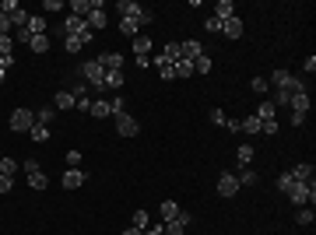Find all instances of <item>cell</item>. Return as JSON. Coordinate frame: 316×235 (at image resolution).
<instances>
[{"label":"cell","instance_id":"cell-1","mask_svg":"<svg viewBox=\"0 0 316 235\" xmlns=\"http://www.w3.org/2000/svg\"><path fill=\"white\" fill-rule=\"evenodd\" d=\"M81 78L88 81L95 92H106V84H102V81H106V70H102L99 60H88V63H81Z\"/></svg>","mask_w":316,"mask_h":235},{"label":"cell","instance_id":"cell-2","mask_svg":"<svg viewBox=\"0 0 316 235\" xmlns=\"http://www.w3.org/2000/svg\"><path fill=\"white\" fill-rule=\"evenodd\" d=\"M288 200L299 204V207H306V204H316V190L313 183H295L292 190H288Z\"/></svg>","mask_w":316,"mask_h":235},{"label":"cell","instance_id":"cell-3","mask_svg":"<svg viewBox=\"0 0 316 235\" xmlns=\"http://www.w3.org/2000/svg\"><path fill=\"white\" fill-rule=\"evenodd\" d=\"M32 126H36V113L32 109H14L11 113V130L14 134H28Z\"/></svg>","mask_w":316,"mask_h":235},{"label":"cell","instance_id":"cell-4","mask_svg":"<svg viewBox=\"0 0 316 235\" xmlns=\"http://www.w3.org/2000/svg\"><path fill=\"white\" fill-rule=\"evenodd\" d=\"M113 119H116V134L119 137H137L141 134V123L130 116V113H119V116H113Z\"/></svg>","mask_w":316,"mask_h":235},{"label":"cell","instance_id":"cell-5","mask_svg":"<svg viewBox=\"0 0 316 235\" xmlns=\"http://www.w3.org/2000/svg\"><path fill=\"white\" fill-rule=\"evenodd\" d=\"M194 225V218L186 214V211H179V218H172V221H162V232L165 235H186V228Z\"/></svg>","mask_w":316,"mask_h":235},{"label":"cell","instance_id":"cell-6","mask_svg":"<svg viewBox=\"0 0 316 235\" xmlns=\"http://www.w3.org/2000/svg\"><path fill=\"white\" fill-rule=\"evenodd\" d=\"M218 193L225 196V200H229V196H236L239 193V179L232 176V172H221V179H218Z\"/></svg>","mask_w":316,"mask_h":235},{"label":"cell","instance_id":"cell-7","mask_svg":"<svg viewBox=\"0 0 316 235\" xmlns=\"http://www.w3.org/2000/svg\"><path fill=\"white\" fill-rule=\"evenodd\" d=\"M242 32H246V28H242V18H229V21H221V35H225V39H242Z\"/></svg>","mask_w":316,"mask_h":235},{"label":"cell","instance_id":"cell-8","mask_svg":"<svg viewBox=\"0 0 316 235\" xmlns=\"http://www.w3.org/2000/svg\"><path fill=\"white\" fill-rule=\"evenodd\" d=\"M179 57H183V60H197V57H204V46H200V39L179 42Z\"/></svg>","mask_w":316,"mask_h":235},{"label":"cell","instance_id":"cell-9","mask_svg":"<svg viewBox=\"0 0 316 235\" xmlns=\"http://www.w3.org/2000/svg\"><path fill=\"white\" fill-rule=\"evenodd\" d=\"M267 84H274L277 92H288V88H292V74H288L285 67H277L274 74H271V81H267ZM288 95H292V92H288Z\"/></svg>","mask_w":316,"mask_h":235},{"label":"cell","instance_id":"cell-10","mask_svg":"<svg viewBox=\"0 0 316 235\" xmlns=\"http://www.w3.org/2000/svg\"><path fill=\"white\" fill-rule=\"evenodd\" d=\"M211 18H218V21L236 18V4H232V0H218V4H215V14H211Z\"/></svg>","mask_w":316,"mask_h":235},{"label":"cell","instance_id":"cell-11","mask_svg":"<svg viewBox=\"0 0 316 235\" xmlns=\"http://www.w3.org/2000/svg\"><path fill=\"white\" fill-rule=\"evenodd\" d=\"M88 25H84V18H78V14H67V21H63V35H81Z\"/></svg>","mask_w":316,"mask_h":235},{"label":"cell","instance_id":"cell-12","mask_svg":"<svg viewBox=\"0 0 316 235\" xmlns=\"http://www.w3.org/2000/svg\"><path fill=\"white\" fill-rule=\"evenodd\" d=\"M25 32H28V35H46V14H28Z\"/></svg>","mask_w":316,"mask_h":235},{"label":"cell","instance_id":"cell-13","mask_svg":"<svg viewBox=\"0 0 316 235\" xmlns=\"http://www.w3.org/2000/svg\"><path fill=\"white\" fill-rule=\"evenodd\" d=\"M60 183H63L67 190H78V186H84V172H81V169H67Z\"/></svg>","mask_w":316,"mask_h":235},{"label":"cell","instance_id":"cell-14","mask_svg":"<svg viewBox=\"0 0 316 235\" xmlns=\"http://www.w3.org/2000/svg\"><path fill=\"white\" fill-rule=\"evenodd\" d=\"M253 116H257L260 123H267V119H277V109H274V102H271V98H264V102L257 105V113H253Z\"/></svg>","mask_w":316,"mask_h":235},{"label":"cell","instance_id":"cell-15","mask_svg":"<svg viewBox=\"0 0 316 235\" xmlns=\"http://www.w3.org/2000/svg\"><path fill=\"white\" fill-rule=\"evenodd\" d=\"M288 105H292V113H299V116H306L313 102H309V95H306V92H302V95H292V98H288Z\"/></svg>","mask_w":316,"mask_h":235},{"label":"cell","instance_id":"cell-16","mask_svg":"<svg viewBox=\"0 0 316 235\" xmlns=\"http://www.w3.org/2000/svg\"><path fill=\"white\" fill-rule=\"evenodd\" d=\"M292 179H295V183H313V165H309V161H299L295 169H292Z\"/></svg>","mask_w":316,"mask_h":235},{"label":"cell","instance_id":"cell-17","mask_svg":"<svg viewBox=\"0 0 316 235\" xmlns=\"http://www.w3.org/2000/svg\"><path fill=\"white\" fill-rule=\"evenodd\" d=\"M102 63V70H119V67H123V57H119V53H102V57H95Z\"/></svg>","mask_w":316,"mask_h":235},{"label":"cell","instance_id":"cell-18","mask_svg":"<svg viewBox=\"0 0 316 235\" xmlns=\"http://www.w3.org/2000/svg\"><path fill=\"white\" fill-rule=\"evenodd\" d=\"M74 105H78V98L71 95V92H57V102H53V109L67 113V109H74Z\"/></svg>","mask_w":316,"mask_h":235},{"label":"cell","instance_id":"cell-19","mask_svg":"<svg viewBox=\"0 0 316 235\" xmlns=\"http://www.w3.org/2000/svg\"><path fill=\"white\" fill-rule=\"evenodd\" d=\"M84 25H88L92 32H99V28H106V25H109V18H106V11H92V14L84 18Z\"/></svg>","mask_w":316,"mask_h":235},{"label":"cell","instance_id":"cell-20","mask_svg":"<svg viewBox=\"0 0 316 235\" xmlns=\"http://www.w3.org/2000/svg\"><path fill=\"white\" fill-rule=\"evenodd\" d=\"M130 46H134V57H148V53H151V39H148V35H134Z\"/></svg>","mask_w":316,"mask_h":235},{"label":"cell","instance_id":"cell-21","mask_svg":"<svg viewBox=\"0 0 316 235\" xmlns=\"http://www.w3.org/2000/svg\"><path fill=\"white\" fill-rule=\"evenodd\" d=\"M123 70H106V81H102V84H106V88H109V92H119V88H123Z\"/></svg>","mask_w":316,"mask_h":235},{"label":"cell","instance_id":"cell-22","mask_svg":"<svg viewBox=\"0 0 316 235\" xmlns=\"http://www.w3.org/2000/svg\"><path fill=\"white\" fill-rule=\"evenodd\" d=\"M179 211H183V207H179L176 200H165V204L158 207V214H162V221H172V218H179Z\"/></svg>","mask_w":316,"mask_h":235},{"label":"cell","instance_id":"cell-23","mask_svg":"<svg viewBox=\"0 0 316 235\" xmlns=\"http://www.w3.org/2000/svg\"><path fill=\"white\" fill-rule=\"evenodd\" d=\"M239 186H257V172L250 169V165H239Z\"/></svg>","mask_w":316,"mask_h":235},{"label":"cell","instance_id":"cell-24","mask_svg":"<svg viewBox=\"0 0 316 235\" xmlns=\"http://www.w3.org/2000/svg\"><path fill=\"white\" fill-rule=\"evenodd\" d=\"M211 70H215V60L207 57V53L194 60V74H211Z\"/></svg>","mask_w":316,"mask_h":235},{"label":"cell","instance_id":"cell-25","mask_svg":"<svg viewBox=\"0 0 316 235\" xmlns=\"http://www.w3.org/2000/svg\"><path fill=\"white\" fill-rule=\"evenodd\" d=\"M172 67H176V78H194V60H183V57H179Z\"/></svg>","mask_w":316,"mask_h":235},{"label":"cell","instance_id":"cell-26","mask_svg":"<svg viewBox=\"0 0 316 235\" xmlns=\"http://www.w3.org/2000/svg\"><path fill=\"white\" fill-rule=\"evenodd\" d=\"M119 32L134 39V35H141V25H137V21H134V18H119Z\"/></svg>","mask_w":316,"mask_h":235},{"label":"cell","instance_id":"cell-27","mask_svg":"<svg viewBox=\"0 0 316 235\" xmlns=\"http://www.w3.org/2000/svg\"><path fill=\"white\" fill-rule=\"evenodd\" d=\"M236 158H239V165H253V144H239Z\"/></svg>","mask_w":316,"mask_h":235},{"label":"cell","instance_id":"cell-28","mask_svg":"<svg viewBox=\"0 0 316 235\" xmlns=\"http://www.w3.org/2000/svg\"><path fill=\"white\" fill-rule=\"evenodd\" d=\"M28 49H32V53H46V49H49V35H32V39H28Z\"/></svg>","mask_w":316,"mask_h":235},{"label":"cell","instance_id":"cell-29","mask_svg":"<svg viewBox=\"0 0 316 235\" xmlns=\"http://www.w3.org/2000/svg\"><path fill=\"white\" fill-rule=\"evenodd\" d=\"M28 137L36 140V144H46V140H49V126H42V123H36V126L28 130Z\"/></svg>","mask_w":316,"mask_h":235},{"label":"cell","instance_id":"cell-30","mask_svg":"<svg viewBox=\"0 0 316 235\" xmlns=\"http://www.w3.org/2000/svg\"><path fill=\"white\" fill-rule=\"evenodd\" d=\"M71 14L88 18V14H92V0H74V4H71Z\"/></svg>","mask_w":316,"mask_h":235},{"label":"cell","instance_id":"cell-31","mask_svg":"<svg viewBox=\"0 0 316 235\" xmlns=\"http://www.w3.org/2000/svg\"><path fill=\"white\" fill-rule=\"evenodd\" d=\"M53 119H57V109H53V105H46V109H39V113H36V123H42V126H49Z\"/></svg>","mask_w":316,"mask_h":235},{"label":"cell","instance_id":"cell-32","mask_svg":"<svg viewBox=\"0 0 316 235\" xmlns=\"http://www.w3.org/2000/svg\"><path fill=\"white\" fill-rule=\"evenodd\" d=\"M242 134L257 137V134H260V119H257V116H246V119H242Z\"/></svg>","mask_w":316,"mask_h":235},{"label":"cell","instance_id":"cell-33","mask_svg":"<svg viewBox=\"0 0 316 235\" xmlns=\"http://www.w3.org/2000/svg\"><path fill=\"white\" fill-rule=\"evenodd\" d=\"M18 169H21V165L14 161V158H0V176H14Z\"/></svg>","mask_w":316,"mask_h":235},{"label":"cell","instance_id":"cell-34","mask_svg":"<svg viewBox=\"0 0 316 235\" xmlns=\"http://www.w3.org/2000/svg\"><path fill=\"white\" fill-rule=\"evenodd\" d=\"M162 60L176 63V60H179V42H165V49H162Z\"/></svg>","mask_w":316,"mask_h":235},{"label":"cell","instance_id":"cell-35","mask_svg":"<svg viewBox=\"0 0 316 235\" xmlns=\"http://www.w3.org/2000/svg\"><path fill=\"white\" fill-rule=\"evenodd\" d=\"M119 113H127V102H123V95H113V102H109V116H119Z\"/></svg>","mask_w":316,"mask_h":235},{"label":"cell","instance_id":"cell-36","mask_svg":"<svg viewBox=\"0 0 316 235\" xmlns=\"http://www.w3.org/2000/svg\"><path fill=\"white\" fill-rule=\"evenodd\" d=\"M28 186H32V190H46V186H49L46 172H36V176H28Z\"/></svg>","mask_w":316,"mask_h":235},{"label":"cell","instance_id":"cell-37","mask_svg":"<svg viewBox=\"0 0 316 235\" xmlns=\"http://www.w3.org/2000/svg\"><path fill=\"white\" fill-rule=\"evenodd\" d=\"M63 46H67V53L74 57V53H81V46H84V42H81V35H67V42H63Z\"/></svg>","mask_w":316,"mask_h":235},{"label":"cell","instance_id":"cell-38","mask_svg":"<svg viewBox=\"0 0 316 235\" xmlns=\"http://www.w3.org/2000/svg\"><path fill=\"white\" fill-rule=\"evenodd\" d=\"M295 221H299V225H313V221H316L313 207H302V211H299V214H295Z\"/></svg>","mask_w":316,"mask_h":235},{"label":"cell","instance_id":"cell-39","mask_svg":"<svg viewBox=\"0 0 316 235\" xmlns=\"http://www.w3.org/2000/svg\"><path fill=\"white\" fill-rule=\"evenodd\" d=\"M92 116L106 119V116H109V102H92Z\"/></svg>","mask_w":316,"mask_h":235},{"label":"cell","instance_id":"cell-40","mask_svg":"<svg viewBox=\"0 0 316 235\" xmlns=\"http://www.w3.org/2000/svg\"><path fill=\"white\" fill-rule=\"evenodd\" d=\"M250 84H253V92H257V95H267V92H271V84H267V78H253Z\"/></svg>","mask_w":316,"mask_h":235},{"label":"cell","instance_id":"cell-41","mask_svg":"<svg viewBox=\"0 0 316 235\" xmlns=\"http://www.w3.org/2000/svg\"><path fill=\"white\" fill-rule=\"evenodd\" d=\"M148 225H151V218H148V211H137V214H134V228H141V232H144Z\"/></svg>","mask_w":316,"mask_h":235},{"label":"cell","instance_id":"cell-42","mask_svg":"<svg viewBox=\"0 0 316 235\" xmlns=\"http://www.w3.org/2000/svg\"><path fill=\"white\" fill-rule=\"evenodd\" d=\"M292 186H295V179H292V172H285V176L277 179V190H281V193H288Z\"/></svg>","mask_w":316,"mask_h":235},{"label":"cell","instance_id":"cell-43","mask_svg":"<svg viewBox=\"0 0 316 235\" xmlns=\"http://www.w3.org/2000/svg\"><path fill=\"white\" fill-rule=\"evenodd\" d=\"M21 169H25V176H36V172H42V169H39V161H36V158H28V161H21Z\"/></svg>","mask_w":316,"mask_h":235},{"label":"cell","instance_id":"cell-44","mask_svg":"<svg viewBox=\"0 0 316 235\" xmlns=\"http://www.w3.org/2000/svg\"><path fill=\"white\" fill-rule=\"evenodd\" d=\"M211 123H215V126H225V123H229L225 109H211Z\"/></svg>","mask_w":316,"mask_h":235},{"label":"cell","instance_id":"cell-45","mask_svg":"<svg viewBox=\"0 0 316 235\" xmlns=\"http://www.w3.org/2000/svg\"><path fill=\"white\" fill-rule=\"evenodd\" d=\"M11 49H14V39H11V35H0V57H7Z\"/></svg>","mask_w":316,"mask_h":235},{"label":"cell","instance_id":"cell-46","mask_svg":"<svg viewBox=\"0 0 316 235\" xmlns=\"http://www.w3.org/2000/svg\"><path fill=\"white\" fill-rule=\"evenodd\" d=\"M67 169H81V151H67Z\"/></svg>","mask_w":316,"mask_h":235},{"label":"cell","instance_id":"cell-47","mask_svg":"<svg viewBox=\"0 0 316 235\" xmlns=\"http://www.w3.org/2000/svg\"><path fill=\"white\" fill-rule=\"evenodd\" d=\"M42 11L53 14V11H63V4H60V0H42Z\"/></svg>","mask_w":316,"mask_h":235},{"label":"cell","instance_id":"cell-48","mask_svg":"<svg viewBox=\"0 0 316 235\" xmlns=\"http://www.w3.org/2000/svg\"><path fill=\"white\" fill-rule=\"evenodd\" d=\"M74 109H78V113H92V98H88V95L78 98V105H74Z\"/></svg>","mask_w":316,"mask_h":235},{"label":"cell","instance_id":"cell-49","mask_svg":"<svg viewBox=\"0 0 316 235\" xmlns=\"http://www.w3.org/2000/svg\"><path fill=\"white\" fill-rule=\"evenodd\" d=\"M11 186H14V179H11V176H0V193H11Z\"/></svg>","mask_w":316,"mask_h":235},{"label":"cell","instance_id":"cell-50","mask_svg":"<svg viewBox=\"0 0 316 235\" xmlns=\"http://www.w3.org/2000/svg\"><path fill=\"white\" fill-rule=\"evenodd\" d=\"M11 28H14V25H11V18H7V14H0V35H7Z\"/></svg>","mask_w":316,"mask_h":235},{"label":"cell","instance_id":"cell-51","mask_svg":"<svg viewBox=\"0 0 316 235\" xmlns=\"http://www.w3.org/2000/svg\"><path fill=\"white\" fill-rule=\"evenodd\" d=\"M225 130H229V134H239V130H242V119H229Z\"/></svg>","mask_w":316,"mask_h":235},{"label":"cell","instance_id":"cell-52","mask_svg":"<svg viewBox=\"0 0 316 235\" xmlns=\"http://www.w3.org/2000/svg\"><path fill=\"white\" fill-rule=\"evenodd\" d=\"M204 28H207V32H221V21H218V18H207V21H204Z\"/></svg>","mask_w":316,"mask_h":235},{"label":"cell","instance_id":"cell-53","mask_svg":"<svg viewBox=\"0 0 316 235\" xmlns=\"http://www.w3.org/2000/svg\"><path fill=\"white\" fill-rule=\"evenodd\" d=\"M0 67H4V70H11V67H14V53H7V57H0Z\"/></svg>","mask_w":316,"mask_h":235},{"label":"cell","instance_id":"cell-54","mask_svg":"<svg viewBox=\"0 0 316 235\" xmlns=\"http://www.w3.org/2000/svg\"><path fill=\"white\" fill-rule=\"evenodd\" d=\"M141 235H165V232H162V225H148V228H144Z\"/></svg>","mask_w":316,"mask_h":235},{"label":"cell","instance_id":"cell-55","mask_svg":"<svg viewBox=\"0 0 316 235\" xmlns=\"http://www.w3.org/2000/svg\"><path fill=\"white\" fill-rule=\"evenodd\" d=\"M119 235H141V228H134V225H130V228H123Z\"/></svg>","mask_w":316,"mask_h":235},{"label":"cell","instance_id":"cell-56","mask_svg":"<svg viewBox=\"0 0 316 235\" xmlns=\"http://www.w3.org/2000/svg\"><path fill=\"white\" fill-rule=\"evenodd\" d=\"M4 81H7V70H4V67H0V84H4Z\"/></svg>","mask_w":316,"mask_h":235}]
</instances>
